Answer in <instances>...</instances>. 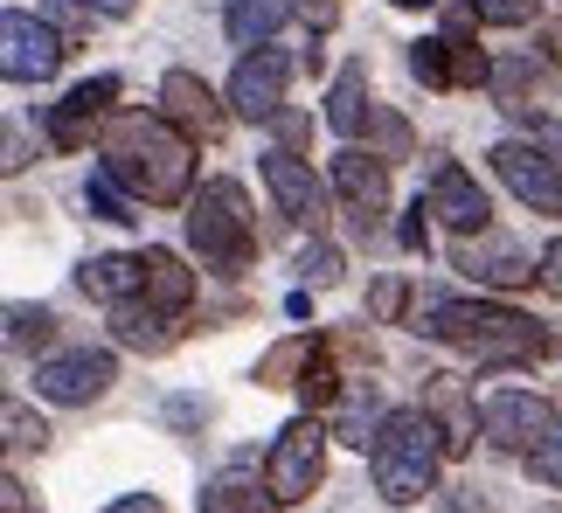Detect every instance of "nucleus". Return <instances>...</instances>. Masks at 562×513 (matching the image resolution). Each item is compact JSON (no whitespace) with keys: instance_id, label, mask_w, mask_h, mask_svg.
I'll return each mask as SVG.
<instances>
[{"instance_id":"obj_1","label":"nucleus","mask_w":562,"mask_h":513,"mask_svg":"<svg viewBox=\"0 0 562 513\" xmlns=\"http://www.w3.org/2000/svg\"><path fill=\"white\" fill-rule=\"evenodd\" d=\"M98 146H104V174L133 187V202H154V208L188 202L194 139L167 112H119L112 125H104Z\"/></svg>"},{"instance_id":"obj_26","label":"nucleus","mask_w":562,"mask_h":513,"mask_svg":"<svg viewBox=\"0 0 562 513\" xmlns=\"http://www.w3.org/2000/svg\"><path fill=\"white\" fill-rule=\"evenodd\" d=\"M83 208H91L98 223H139V216H133V187L112 181L104 167H91V181H83Z\"/></svg>"},{"instance_id":"obj_39","label":"nucleus","mask_w":562,"mask_h":513,"mask_svg":"<svg viewBox=\"0 0 562 513\" xmlns=\"http://www.w3.org/2000/svg\"><path fill=\"white\" fill-rule=\"evenodd\" d=\"M104 513H167V506H160L154 493H119V500L104 506Z\"/></svg>"},{"instance_id":"obj_5","label":"nucleus","mask_w":562,"mask_h":513,"mask_svg":"<svg viewBox=\"0 0 562 513\" xmlns=\"http://www.w3.org/2000/svg\"><path fill=\"white\" fill-rule=\"evenodd\" d=\"M327 437H334L327 417H292L285 431H278L271 458H265V493H271L278 506L319 493V479H327Z\"/></svg>"},{"instance_id":"obj_34","label":"nucleus","mask_w":562,"mask_h":513,"mask_svg":"<svg viewBox=\"0 0 562 513\" xmlns=\"http://www.w3.org/2000/svg\"><path fill=\"white\" fill-rule=\"evenodd\" d=\"M528 472L542 479V486H562V417H555V431L528 452Z\"/></svg>"},{"instance_id":"obj_4","label":"nucleus","mask_w":562,"mask_h":513,"mask_svg":"<svg viewBox=\"0 0 562 513\" xmlns=\"http://www.w3.org/2000/svg\"><path fill=\"white\" fill-rule=\"evenodd\" d=\"M188 250L223 277L257 264V223H250V202H244L236 181H209L202 195L188 202Z\"/></svg>"},{"instance_id":"obj_15","label":"nucleus","mask_w":562,"mask_h":513,"mask_svg":"<svg viewBox=\"0 0 562 513\" xmlns=\"http://www.w3.org/2000/svg\"><path fill=\"white\" fill-rule=\"evenodd\" d=\"M160 112L175 118L188 139H223V125H229L223 98H215L194 70H167V77H160Z\"/></svg>"},{"instance_id":"obj_33","label":"nucleus","mask_w":562,"mask_h":513,"mask_svg":"<svg viewBox=\"0 0 562 513\" xmlns=\"http://www.w3.org/2000/svg\"><path fill=\"white\" fill-rule=\"evenodd\" d=\"M0 423H8V444H14V452H42V444H49V423H42L29 402H8V417H0Z\"/></svg>"},{"instance_id":"obj_14","label":"nucleus","mask_w":562,"mask_h":513,"mask_svg":"<svg viewBox=\"0 0 562 513\" xmlns=\"http://www.w3.org/2000/svg\"><path fill=\"white\" fill-rule=\"evenodd\" d=\"M334 195H340V208H348L361 229H369L389 208V160L361 153V146H340L334 153Z\"/></svg>"},{"instance_id":"obj_12","label":"nucleus","mask_w":562,"mask_h":513,"mask_svg":"<svg viewBox=\"0 0 562 513\" xmlns=\"http://www.w3.org/2000/svg\"><path fill=\"white\" fill-rule=\"evenodd\" d=\"M112 98H119V77H83V83H70V91L49 104V146H56V153H83L91 133L104 125V112H112Z\"/></svg>"},{"instance_id":"obj_38","label":"nucleus","mask_w":562,"mask_h":513,"mask_svg":"<svg viewBox=\"0 0 562 513\" xmlns=\"http://www.w3.org/2000/svg\"><path fill=\"white\" fill-rule=\"evenodd\" d=\"M0 513H29V486H21L14 472L0 479Z\"/></svg>"},{"instance_id":"obj_23","label":"nucleus","mask_w":562,"mask_h":513,"mask_svg":"<svg viewBox=\"0 0 562 513\" xmlns=\"http://www.w3.org/2000/svg\"><path fill=\"white\" fill-rule=\"evenodd\" d=\"M285 21H292V0H229L223 29H229V42H244V49H265Z\"/></svg>"},{"instance_id":"obj_21","label":"nucleus","mask_w":562,"mask_h":513,"mask_svg":"<svg viewBox=\"0 0 562 513\" xmlns=\"http://www.w3.org/2000/svg\"><path fill=\"white\" fill-rule=\"evenodd\" d=\"M382 402H375V381H348V396L334 402V417H327V431L340 437V444H361V452H369L375 444V431H382Z\"/></svg>"},{"instance_id":"obj_17","label":"nucleus","mask_w":562,"mask_h":513,"mask_svg":"<svg viewBox=\"0 0 562 513\" xmlns=\"http://www.w3.org/2000/svg\"><path fill=\"white\" fill-rule=\"evenodd\" d=\"M459 271L465 277H480V285H493V292H514V285H542V271L528 264L521 250H507V243H459Z\"/></svg>"},{"instance_id":"obj_19","label":"nucleus","mask_w":562,"mask_h":513,"mask_svg":"<svg viewBox=\"0 0 562 513\" xmlns=\"http://www.w3.org/2000/svg\"><path fill=\"white\" fill-rule=\"evenodd\" d=\"M112 340L133 347V354H167L181 340V327L167 312H154L146 298H125V306H112Z\"/></svg>"},{"instance_id":"obj_28","label":"nucleus","mask_w":562,"mask_h":513,"mask_svg":"<svg viewBox=\"0 0 562 513\" xmlns=\"http://www.w3.org/2000/svg\"><path fill=\"white\" fill-rule=\"evenodd\" d=\"M409 77H417V83H430V91H451V35L409 42Z\"/></svg>"},{"instance_id":"obj_13","label":"nucleus","mask_w":562,"mask_h":513,"mask_svg":"<svg viewBox=\"0 0 562 513\" xmlns=\"http://www.w3.org/2000/svg\"><path fill=\"white\" fill-rule=\"evenodd\" d=\"M285 77H292V56L285 49H250L229 77V112L236 118H278L285 112Z\"/></svg>"},{"instance_id":"obj_37","label":"nucleus","mask_w":562,"mask_h":513,"mask_svg":"<svg viewBox=\"0 0 562 513\" xmlns=\"http://www.w3.org/2000/svg\"><path fill=\"white\" fill-rule=\"evenodd\" d=\"M535 271H542V292H549V298H562V237H555L542 256H535Z\"/></svg>"},{"instance_id":"obj_29","label":"nucleus","mask_w":562,"mask_h":513,"mask_svg":"<svg viewBox=\"0 0 562 513\" xmlns=\"http://www.w3.org/2000/svg\"><path fill=\"white\" fill-rule=\"evenodd\" d=\"M361 133H369V153L389 160V167L409 160V146H417V139H409V125H403L396 112H369V125H361Z\"/></svg>"},{"instance_id":"obj_25","label":"nucleus","mask_w":562,"mask_h":513,"mask_svg":"<svg viewBox=\"0 0 562 513\" xmlns=\"http://www.w3.org/2000/svg\"><path fill=\"white\" fill-rule=\"evenodd\" d=\"M299 396H306V417H334V402L348 396V381H340V368H334V347H327V340H319L313 368L299 375Z\"/></svg>"},{"instance_id":"obj_20","label":"nucleus","mask_w":562,"mask_h":513,"mask_svg":"<svg viewBox=\"0 0 562 513\" xmlns=\"http://www.w3.org/2000/svg\"><path fill=\"white\" fill-rule=\"evenodd\" d=\"M77 285L91 298H104V306H125V298L146 292V264H139V256H83Z\"/></svg>"},{"instance_id":"obj_9","label":"nucleus","mask_w":562,"mask_h":513,"mask_svg":"<svg viewBox=\"0 0 562 513\" xmlns=\"http://www.w3.org/2000/svg\"><path fill=\"white\" fill-rule=\"evenodd\" d=\"M424 202H430V216H438L445 229H459V237H486V223H493V202H486V187L472 181L459 160H430Z\"/></svg>"},{"instance_id":"obj_22","label":"nucleus","mask_w":562,"mask_h":513,"mask_svg":"<svg viewBox=\"0 0 562 513\" xmlns=\"http://www.w3.org/2000/svg\"><path fill=\"white\" fill-rule=\"evenodd\" d=\"M369 62H348V70L334 77V91H327V125L340 139H361V125H369Z\"/></svg>"},{"instance_id":"obj_8","label":"nucleus","mask_w":562,"mask_h":513,"mask_svg":"<svg viewBox=\"0 0 562 513\" xmlns=\"http://www.w3.org/2000/svg\"><path fill=\"white\" fill-rule=\"evenodd\" d=\"M112 381H119V361L104 347H70V354H42L35 361V396L70 402V410H91Z\"/></svg>"},{"instance_id":"obj_10","label":"nucleus","mask_w":562,"mask_h":513,"mask_svg":"<svg viewBox=\"0 0 562 513\" xmlns=\"http://www.w3.org/2000/svg\"><path fill=\"white\" fill-rule=\"evenodd\" d=\"M493 174H501L514 195H521L535 216H562V167L528 139H501L493 146Z\"/></svg>"},{"instance_id":"obj_6","label":"nucleus","mask_w":562,"mask_h":513,"mask_svg":"<svg viewBox=\"0 0 562 513\" xmlns=\"http://www.w3.org/2000/svg\"><path fill=\"white\" fill-rule=\"evenodd\" d=\"M63 56H70V35L56 21L21 14V8L0 14V70H8V83H49L63 70Z\"/></svg>"},{"instance_id":"obj_43","label":"nucleus","mask_w":562,"mask_h":513,"mask_svg":"<svg viewBox=\"0 0 562 513\" xmlns=\"http://www.w3.org/2000/svg\"><path fill=\"white\" fill-rule=\"evenodd\" d=\"M542 513H562V506H542Z\"/></svg>"},{"instance_id":"obj_32","label":"nucleus","mask_w":562,"mask_h":513,"mask_svg":"<svg viewBox=\"0 0 562 513\" xmlns=\"http://www.w3.org/2000/svg\"><path fill=\"white\" fill-rule=\"evenodd\" d=\"M8 340H14V347H49V340H56V312L49 306H8Z\"/></svg>"},{"instance_id":"obj_3","label":"nucleus","mask_w":562,"mask_h":513,"mask_svg":"<svg viewBox=\"0 0 562 513\" xmlns=\"http://www.w3.org/2000/svg\"><path fill=\"white\" fill-rule=\"evenodd\" d=\"M438 458H445V431L438 417L424 410H389V423L369 444V472H375V493L389 506H417L430 486H438Z\"/></svg>"},{"instance_id":"obj_41","label":"nucleus","mask_w":562,"mask_h":513,"mask_svg":"<svg viewBox=\"0 0 562 513\" xmlns=\"http://www.w3.org/2000/svg\"><path fill=\"white\" fill-rule=\"evenodd\" d=\"M83 8H91V14H112V21H125V14L139 8V0H83Z\"/></svg>"},{"instance_id":"obj_18","label":"nucleus","mask_w":562,"mask_h":513,"mask_svg":"<svg viewBox=\"0 0 562 513\" xmlns=\"http://www.w3.org/2000/svg\"><path fill=\"white\" fill-rule=\"evenodd\" d=\"M139 264H146V306L154 312H167V319H181L188 306H194V271L181 264L175 250H139Z\"/></svg>"},{"instance_id":"obj_11","label":"nucleus","mask_w":562,"mask_h":513,"mask_svg":"<svg viewBox=\"0 0 562 513\" xmlns=\"http://www.w3.org/2000/svg\"><path fill=\"white\" fill-rule=\"evenodd\" d=\"M265 187H271V202L285 208V216L299 223V229H327V208H334V195H327V181L313 174L306 160L299 153H285V146H278V153H265Z\"/></svg>"},{"instance_id":"obj_27","label":"nucleus","mask_w":562,"mask_h":513,"mask_svg":"<svg viewBox=\"0 0 562 513\" xmlns=\"http://www.w3.org/2000/svg\"><path fill=\"white\" fill-rule=\"evenodd\" d=\"M202 513H278V500L257 493L250 479H215L202 486Z\"/></svg>"},{"instance_id":"obj_31","label":"nucleus","mask_w":562,"mask_h":513,"mask_svg":"<svg viewBox=\"0 0 562 513\" xmlns=\"http://www.w3.org/2000/svg\"><path fill=\"white\" fill-rule=\"evenodd\" d=\"M340 271H348V256H340L334 243H306V250H299V277H306V292H334Z\"/></svg>"},{"instance_id":"obj_24","label":"nucleus","mask_w":562,"mask_h":513,"mask_svg":"<svg viewBox=\"0 0 562 513\" xmlns=\"http://www.w3.org/2000/svg\"><path fill=\"white\" fill-rule=\"evenodd\" d=\"M313 354H319V340L313 333H292L285 347H271L265 361H257V381H265V389H299V375L313 368Z\"/></svg>"},{"instance_id":"obj_42","label":"nucleus","mask_w":562,"mask_h":513,"mask_svg":"<svg viewBox=\"0 0 562 513\" xmlns=\"http://www.w3.org/2000/svg\"><path fill=\"white\" fill-rule=\"evenodd\" d=\"M396 8H438V0H396Z\"/></svg>"},{"instance_id":"obj_7","label":"nucleus","mask_w":562,"mask_h":513,"mask_svg":"<svg viewBox=\"0 0 562 513\" xmlns=\"http://www.w3.org/2000/svg\"><path fill=\"white\" fill-rule=\"evenodd\" d=\"M555 402L549 396H535V389H493L486 402H480V431H486V444L493 452H535L549 431H555Z\"/></svg>"},{"instance_id":"obj_36","label":"nucleus","mask_w":562,"mask_h":513,"mask_svg":"<svg viewBox=\"0 0 562 513\" xmlns=\"http://www.w3.org/2000/svg\"><path fill=\"white\" fill-rule=\"evenodd\" d=\"M424 216H430V202L417 195V208H409V216H403V229H396V237H403V250H424V243H430V223H424Z\"/></svg>"},{"instance_id":"obj_2","label":"nucleus","mask_w":562,"mask_h":513,"mask_svg":"<svg viewBox=\"0 0 562 513\" xmlns=\"http://www.w3.org/2000/svg\"><path fill=\"white\" fill-rule=\"evenodd\" d=\"M417 333L445 340L486 368L501 361H535V354H562V333H542V319L514 312V306H493V298H430L417 312Z\"/></svg>"},{"instance_id":"obj_30","label":"nucleus","mask_w":562,"mask_h":513,"mask_svg":"<svg viewBox=\"0 0 562 513\" xmlns=\"http://www.w3.org/2000/svg\"><path fill=\"white\" fill-rule=\"evenodd\" d=\"M465 14L480 21V29H528V21L542 14V0H465Z\"/></svg>"},{"instance_id":"obj_35","label":"nucleus","mask_w":562,"mask_h":513,"mask_svg":"<svg viewBox=\"0 0 562 513\" xmlns=\"http://www.w3.org/2000/svg\"><path fill=\"white\" fill-rule=\"evenodd\" d=\"M409 306V285H403V277H382V285H375V298H369V312L382 319V327H389V319H396Z\"/></svg>"},{"instance_id":"obj_16","label":"nucleus","mask_w":562,"mask_h":513,"mask_svg":"<svg viewBox=\"0 0 562 513\" xmlns=\"http://www.w3.org/2000/svg\"><path fill=\"white\" fill-rule=\"evenodd\" d=\"M424 410L438 417L451 458H465L472 444H480V410L465 402V381H459V375H430V381H424Z\"/></svg>"},{"instance_id":"obj_40","label":"nucleus","mask_w":562,"mask_h":513,"mask_svg":"<svg viewBox=\"0 0 562 513\" xmlns=\"http://www.w3.org/2000/svg\"><path fill=\"white\" fill-rule=\"evenodd\" d=\"M535 146H542V153L562 167V125H535Z\"/></svg>"}]
</instances>
